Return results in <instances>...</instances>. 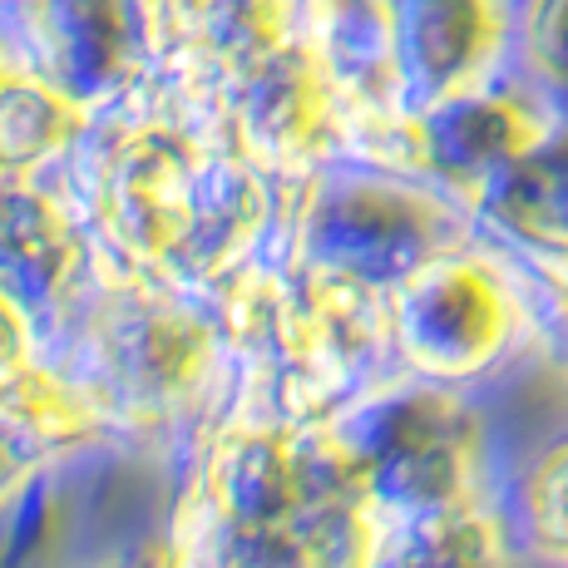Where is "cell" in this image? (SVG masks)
<instances>
[{
    "instance_id": "cell-2",
    "label": "cell",
    "mask_w": 568,
    "mask_h": 568,
    "mask_svg": "<svg viewBox=\"0 0 568 568\" xmlns=\"http://www.w3.org/2000/svg\"><path fill=\"white\" fill-rule=\"evenodd\" d=\"M505 16L499 0H406L396 16V40L420 74L435 90V100L455 104L479 74V64L499 50Z\"/></svg>"
},
{
    "instance_id": "cell-6",
    "label": "cell",
    "mask_w": 568,
    "mask_h": 568,
    "mask_svg": "<svg viewBox=\"0 0 568 568\" xmlns=\"http://www.w3.org/2000/svg\"><path fill=\"white\" fill-rule=\"evenodd\" d=\"M534 509H539V524L549 539L568 544V450H559L539 475V489H534Z\"/></svg>"
},
{
    "instance_id": "cell-4",
    "label": "cell",
    "mask_w": 568,
    "mask_h": 568,
    "mask_svg": "<svg viewBox=\"0 0 568 568\" xmlns=\"http://www.w3.org/2000/svg\"><path fill=\"white\" fill-rule=\"evenodd\" d=\"M74 129V104L30 80H0V159H40Z\"/></svg>"
},
{
    "instance_id": "cell-5",
    "label": "cell",
    "mask_w": 568,
    "mask_h": 568,
    "mask_svg": "<svg viewBox=\"0 0 568 568\" xmlns=\"http://www.w3.org/2000/svg\"><path fill=\"white\" fill-rule=\"evenodd\" d=\"M534 54L544 74L568 90V0H539L534 10Z\"/></svg>"
},
{
    "instance_id": "cell-1",
    "label": "cell",
    "mask_w": 568,
    "mask_h": 568,
    "mask_svg": "<svg viewBox=\"0 0 568 568\" xmlns=\"http://www.w3.org/2000/svg\"><path fill=\"white\" fill-rule=\"evenodd\" d=\"M410 352L435 371L479 366L509 332V292L475 262H425L396 312Z\"/></svg>"
},
{
    "instance_id": "cell-3",
    "label": "cell",
    "mask_w": 568,
    "mask_h": 568,
    "mask_svg": "<svg viewBox=\"0 0 568 568\" xmlns=\"http://www.w3.org/2000/svg\"><path fill=\"white\" fill-rule=\"evenodd\" d=\"M119 217L124 233L149 253H169L193 223V159L183 144L144 139L119 163Z\"/></svg>"
}]
</instances>
